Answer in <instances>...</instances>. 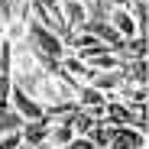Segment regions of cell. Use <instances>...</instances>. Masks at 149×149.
Here are the masks:
<instances>
[{"label":"cell","mask_w":149,"mask_h":149,"mask_svg":"<svg viewBox=\"0 0 149 149\" xmlns=\"http://www.w3.org/2000/svg\"><path fill=\"white\" fill-rule=\"evenodd\" d=\"M49 127H52L49 120H29V123H23V127H19V143L29 146V149L45 146V133H49Z\"/></svg>","instance_id":"cell-7"},{"label":"cell","mask_w":149,"mask_h":149,"mask_svg":"<svg viewBox=\"0 0 149 149\" xmlns=\"http://www.w3.org/2000/svg\"><path fill=\"white\" fill-rule=\"evenodd\" d=\"M110 133H113V130H110V127H104V123L97 120V127L88 133V139H91V146H94V149H107V146H110Z\"/></svg>","instance_id":"cell-12"},{"label":"cell","mask_w":149,"mask_h":149,"mask_svg":"<svg viewBox=\"0 0 149 149\" xmlns=\"http://www.w3.org/2000/svg\"><path fill=\"white\" fill-rule=\"evenodd\" d=\"M68 123H71V130H74V136H88L94 127H97V120L88 113V110H74L71 117H68Z\"/></svg>","instance_id":"cell-10"},{"label":"cell","mask_w":149,"mask_h":149,"mask_svg":"<svg viewBox=\"0 0 149 149\" xmlns=\"http://www.w3.org/2000/svg\"><path fill=\"white\" fill-rule=\"evenodd\" d=\"M104 19L117 29L120 39H136V36H139V33H136V23H133V16H130V10H107Z\"/></svg>","instance_id":"cell-8"},{"label":"cell","mask_w":149,"mask_h":149,"mask_svg":"<svg viewBox=\"0 0 149 149\" xmlns=\"http://www.w3.org/2000/svg\"><path fill=\"white\" fill-rule=\"evenodd\" d=\"M26 42L33 45V52H39V55H49V58H58V62L68 55L65 39H62L58 33H49V29L36 26V23H29V26H26Z\"/></svg>","instance_id":"cell-1"},{"label":"cell","mask_w":149,"mask_h":149,"mask_svg":"<svg viewBox=\"0 0 149 149\" xmlns=\"http://www.w3.org/2000/svg\"><path fill=\"white\" fill-rule=\"evenodd\" d=\"M107 149H146V133H136L133 127H117Z\"/></svg>","instance_id":"cell-6"},{"label":"cell","mask_w":149,"mask_h":149,"mask_svg":"<svg viewBox=\"0 0 149 149\" xmlns=\"http://www.w3.org/2000/svg\"><path fill=\"white\" fill-rule=\"evenodd\" d=\"M71 139H74L71 123H52L49 133H45V146H49V149H65Z\"/></svg>","instance_id":"cell-9"},{"label":"cell","mask_w":149,"mask_h":149,"mask_svg":"<svg viewBox=\"0 0 149 149\" xmlns=\"http://www.w3.org/2000/svg\"><path fill=\"white\" fill-rule=\"evenodd\" d=\"M91 88L101 91L107 101H113V94L123 88V68H113V71H97L91 78Z\"/></svg>","instance_id":"cell-5"},{"label":"cell","mask_w":149,"mask_h":149,"mask_svg":"<svg viewBox=\"0 0 149 149\" xmlns=\"http://www.w3.org/2000/svg\"><path fill=\"white\" fill-rule=\"evenodd\" d=\"M58 10H62V23H65L68 33H78L84 23L94 16L84 0H58Z\"/></svg>","instance_id":"cell-2"},{"label":"cell","mask_w":149,"mask_h":149,"mask_svg":"<svg viewBox=\"0 0 149 149\" xmlns=\"http://www.w3.org/2000/svg\"><path fill=\"white\" fill-rule=\"evenodd\" d=\"M110 10H130V0H107Z\"/></svg>","instance_id":"cell-14"},{"label":"cell","mask_w":149,"mask_h":149,"mask_svg":"<svg viewBox=\"0 0 149 149\" xmlns=\"http://www.w3.org/2000/svg\"><path fill=\"white\" fill-rule=\"evenodd\" d=\"M65 149H94V146H91V139H88V136H74Z\"/></svg>","instance_id":"cell-13"},{"label":"cell","mask_w":149,"mask_h":149,"mask_svg":"<svg viewBox=\"0 0 149 149\" xmlns=\"http://www.w3.org/2000/svg\"><path fill=\"white\" fill-rule=\"evenodd\" d=\"M133 3H143V0H130V7H133Z\"/></svg>","instance_id":"cell-15"},{"label":"cell","mask_w":149,"mask_h":149,"mask_svg":"<svg viewBox=\"0 0 149 149\" xmlns=\"http://www.w3.org/2000/svg\"><path fill=\"white\" fill-rule=\"evenodd\" d=\"M10 107L19 113L23 123H29V120H42V107H39L23 88H16V84H13V91H10Z\"/></svg>","instance_id":"cell-3"},{"label":"cell","mask_w":149,"mask_h":149,"mask_svg":"<svg viewBox=\"0 0 149 149\" xmlns=\"http://www.w3.org/2000/svg\"><path fill=\"white\" fill-rule=\"evenodd\" d=\"M58 65H62V74H65V78H71L74 84H91V78L97 74V71H94L88 62H81L78 55H71V52H68V55H65Z\"/></svg>","instance_id":"cell-4"},{"label":"cell","mask_w":149,"mask_h":149,"mask_svg":"<svg viewBox=\"0 0 149 149\" xmlns=\"http://www.w3.org/2000/svg\"><path fill=\"white\" fill-rule=\"evenodd\" d=\"M23 120L13 107H0V136H10V133H19Z\"/></svg>","instance_id":"cell-11"}]
</instances>
